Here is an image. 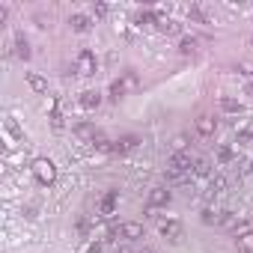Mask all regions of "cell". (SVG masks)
I'll use <instances>...</instances> for the list:
<instances>
[{"label": "cell", "mask_w": 253, "mask_h": 253, "mask_svg": "<svg viewBox=\"0 0 253 253\" xmlns=\"http://www.w3.org/2000/svg\"><path fill=\"white\" fill-rule=\"evenodd\" d=\"M217 161H220V164H232V161H235V149H232V146H220V149H217Z\"/></svg>", "instance_id": "obj_23"}, {"label": "cell", "mask_w": 253, "mask_h": 253, "mask_svg": "<svg viewBox=\"0 0 253 253\" xmlns=\"http://www.w3.org/2000/svg\"><path fill=\"white\" fill-rule=\"evenodd\" d=\"M107 12H110V6H107V3H92V15H95V18H104Z\"/></svg>", "instance_id": "obj_28"}, {"label": "cell", "mask_w": 253, "mask_h": 253, "mask_svg": "<svg viewBox=\"0 0 253 253\" xmlns=\"http://www.w3.org/2000/svg\"><path fill=\"white\" fill-rule=\"evenodd\" d=\"M95 69H98L95 54H92L89 48H81V51H78V57H75V72H78V75H84V78H89V75H95Z\"/></svg>", "instance_id": "obj_1"}, {"label": "cell", "mask_w": 253, "mask_h": 253, "mask_svg": "<svg viewBox=\"0 0 253 253\" xmlns=\"http://www.w3.org/2000/svg\"><path fill=\"white\" fill-rule=\"evenodd\" d=\"M137 143H140V137L137 134H125V137H119V140H113V155H125V152H131V149H137Z\"/></svg>", "instance_id": "obj_5"}, {"label": "cell", "mask_w": 253, "mask_h": 253, "mask_svg": "<svg viewBox=\"0 0 253 253\" xmlns=\"http://www.w3.org/2000/svg\"><path fill=\"white\" fill-rule=\"evenodd\" d=\"M81 104H84L86 110H95V107L101 104V92H95V89H86V92H81Z\"/></svg>", "instance_id": "obj_15"}, {"label": "cell", "mask_w": 253, "mask_h": 253, "mask_svg": "<svg viewBox=\"0 0 253 253\" xmlns=\"http://www.w3.org/2000/svg\"><path fill=\"white\" fill-rule=\"evenodd\" d=\"M161 238L170 241V244H179V241L185 238V226H182L179 220H164V223H161Z\"/></svg>", "instance_id": "obj_3"}, {"label": "cell", "mask_w": 253, "mask_h": 253, "mask_svg": "<svg viewBox=\"0 0 253 253\" xmlns=\"http://www.w3.org/2000/svg\"><path fill=\"white\" fill-rule=\"evenodd\" d=\"M86 253H101V244H89V247H86Z\"/></svg>", "instance_id": "obj_30"}, {"label": "cell", "mask_w": 253, "mask_h": 253, "mask_svg": "<svg viewBox=\"0 0 253 253\" xmlns=\"http://www.w3.org/2000/svg\"><path fill=\"white\" fill-rule=\"evenodd\" d=\"M27 84H30V89H33V92H48V81H45L42 75H36V72H30V75H27Z\"/></svg>", "instance_id": "obj_18"}, {"label": "cell", "mask_w": 253, "mask_h": 253, "mask_svg": "<svg viewBox=\"0 0 253 253\" xmlns=\"http://www.w3.org/2000/svg\"><path fill=\"white\" fill-rule=\"evenodd\" d=\"M15 57H18V60H30V42H27L21 33L15 36Z\"/></svg>", "instance_id": "obj_17"}, {"label": "cell", "mask_w": 253, "mask_h": 253, "mask_svg": "<svg viewBox=\"0 0 253 253\" xmlns=\"http://www.w3.org/2000/svg\"><path fill=\"white\" fill-rule=\"evenodd\" d=\"M51 125H54V128H57V131L63 128V113H60V107H57V104L51 107Z\"/></svg>", "instance_id": "obj_27"}, {"label": "cell", "mask_w": 253, "mask_h": 253, "mask_svg": "<svg viewBox=\"0 0 253 253\" xmlns=\"http://www.w3.org/2000/svg\"><path fill=\"white\" fill-rule=\"evenodd\" d=\"M75 134H78V137H89V140L101 137V131L95 128V125H89V122H81V125H75Z\"/></svg>", "instance_id": "obj_16"}, {"label": "cell", "mask_w": 253, "mask_h": 253, "mask_svg": "<svg viewBox=\"0 0 253 253\" xmlns=\"http://www.w3.org/2000/svg\"><path fill=\"white\" fill-rule=\"evenodd\" d=\"M214 131H217V122L209 113H200L197 116V134L200 137H214Z\"/></svg>", "instance_id": "obj_6"}, {"label": "cell", "mask_w": 253, "mask_h": 253, "mask_svg": "<svg viewBox=\"0 0 253 253\" xmlns=\"http://www.w3.org/2000/svg\"><path fill=\"white\" fill-rule=\"evenodd\" d=\"M173 200V194L167 191V188H152L149 191V209H161V206H167Z\"/></svg>", "instance_id": "obj_9"}, {"label": "cell", "mask_w": 253, "mask_h": 253, "mask_svg": "<svg viewBox=\"0 0 253 253\" xmlns=\"http://www.w3.org/2000/svg\"><path fill=\"white\" fill-rule=\"evenodd\" d=\"M179 51H182L185 57H194V54H197V39H194V36H185V39L179 42Z\"/></svg>", "instance_id": "obj_21"}, {"label": "cell", "mask_w": 253, "mask_h": 253, "mask_svg": "<svg viewBox=\"0 0 253 253\" xmlns=\"http://www.w3.org/2000/svg\"><path fill=\"white\" fill-rule=\"evenodd\" d=\"M220 110H226V113H241L244 107H241V101H235V98H229V95H220Z\"/></svg>", "instance_id": "obj_20"}, {"label": "cell", "mask_w": 253, "mask_h": 253, "mask_svg": "<svg viewBox=\"0 0 253 253\" xmlns=\"http://www.w3.org/2000/svg\"><path fill=\"white\" fill-rule=\"evenodd\" d=\"M200 220H203L206 226H220V220H223V211H211V209H203Z\"/></svg>", "instance_id": "obj_19"}, {"label": "cell", "mask_w": 253, "mask_h": 253, "mask_svg": "<svg viewBox=\"0 0 253 253\" xmlns=\"http://www.w3.org/2000/svg\"><path fill=\"white\" fill-rule=\"evenodd\" d=\"M143 253H155V250H143Z\"/></svg>", "instance_id": "obj_32"}, {"label": "cell", "mask_w": 253, "mask_h": 253, "mask_svg": "<svg viewBox=\"0 0 253 253\" xmlns=\"http://www.w3.org/2000/svg\"><path fill=\"white\" fill-rule=\"evenodd\" d=\"M191 173L203 179V176H209V173H211V164H209L206 158H200V161H194V170H191Z\"/></svg>", "instance_id": "obj_24"}, {"label": "cell", "mask_w": 253, "mask_h": 253, "mask_svg": "<svg viewBox=\"0 0 253 253\" xmlns=\"http://www.w3.org/2000/svg\"><path fill=\"white\" fill-rule=\"evenodd\" d=\"M107 92H110V95H107L110 101H122V98H125V89L119 86V81H110V89H107Z\"/></svg>", "instance_id": "obj_25"}, {"label": "cell", "mask_w": 253, "mask_h": 253, "mask_svg": "<svg viewBox=\"0 0 253 253\" xmlns=\"http://www.w3.org/2000/svg\"><path fill=\"white\" fill-rule=\"evenodd\" d=\"M119 235L128 238V241L143 238V223H137V220H125V223H119Z\"/></svg>", "instance_id": "obj_7"}, {"label": "cell", "mask_w": 253, "mask_h": 253, "mask_svg": "<svg viewBox=\"0 0 253 253\" xmlns=\"http://www.w3.org/2000/svg\"><path fill=\"white\" fill-rule=\"evenodd\" d=\"M116 81H119V86H122L125 92H134V89H140V78H137V72H131V69H128V72H122Z\"/></svg>", "instance_id": "obj_10"}, {"label": "cell", "mask_w": 253, "mask_h": 253, "mask_svg": "<svg viewBox=\"0 0 253 253\" xmlns=\"http://www.w3.org/2000/svg\"><path fill=\"white\" fill-rule=\"evenodd\" d=\"M167 170H176V173H191L194 164H191V155L188 152H173L170 161H167Z\"/></svg>", "instance_id": "obj_4"}, {"label": "cell", "mask_w": 253, "mask_h": 253, "mask_svg": "<svg viewBox=\"0 0 253 253\" xmlns=\"http://www.w3.org/2000/svg\"><path fill=\"white\" fill-rule=\"evenodd\" d=\"M250 140H253V131H250V128H241V131L235 134V143H238V146H247Z\"/></svg>", "instance_id": "obj_26"}, {"label": "cell", "mask_w": 253, "mask_h": 253, "mask_svg": "<svg viewBox=\"0 0 253 253\" xmlns=\"http://www.w3.org/2000/svg\"><path fill=\"white\" fill-rule=\"evenodd\" d=\"M134 24H137V27H152V24H158V12H152V9H140L137 18H134Z\"/></svg>", "instance_id": "obj_14"}, {"label": "cell", "mask_w": 253, "mask_h": 253, "mask_svg": "<svg viewBox=\"0 0 253 253\" xmlns=\"http://www.w3.org/2000/svg\"><path fill=\"white\" fill-rule=\"evenodd\" d=\"M69 27H72L75 33H86V30L92 27V18H89V15H84V12H75V15L69 18Z\"/></svg>", "instance_id": "obj_11"}, {"label": "cell", "mask_w": 253, "mask_h": 253, "mask_svg": "<svg viewBox=\"0 0 253 253\" xmlns=\"http://www.w3.org/2000/svg\"><path fill=\"white\" fill-rule=\"evenodd\" d=\"M235 247L238 253H253V229H241L235 235Z\"/></svg>", "instance_id": "obj_12"}, {"label": "cell", "mask_w": 253, "mask_h": 253, "mask_svg": "<svg viewBox=\"0 0 253 253\" xmlns=\"http://www.w3.org/2000/svg\"><path fill=\"white\" fill-rule=\"evenodd\" d=\"M250 45H253V39H250Z\"/></svg>", "instance_id": "obj_33"}, {"label": "cell", "mask_w": 253, "mask_h": 253, "mask_svg": "<svg viewBox=\"0 0 253 253\" xmlns=\"http://www.w3.org/2000/svg\"><path fill=\"white\" fill-rule=\"evenodd\" d=\"M188 18H191V21H197V24H211V18H209L200 6H191V9H188Z\"/></svg>", "instance_id": "obj_22"}, {"label": "cell", "mask_w": 253, "mask_h": 253, "mask_svg": "<svg viewBox=\"0 0 253 253\" xmlns=\"http://www.w3.org/2000/svg\"><path fill=\"white\" fill-rule=\"evenodd\" d=\"M116 203H119V194H116V191H107V194L98 200V214H101V217H110L113 209H116Z\"/></svg>", "instance_id": "obj_8"}, {"label": "cell", "mask_w": 253, "mask_h": 253, "mask_svg": "<svg viewBox=\"0 0 253 253\" xmlns=\"http://www.w3.org/2000/svg\"><path fill=\"white\" fill-rule=\"evenodd\" d=\"M33 176L39 179V185H54V179H57V167H54V161H48V158H36V161H33Z\"/></svg>", "instance_id": "obj_2"}, {"label": "cell", "mask_w": 253, "mask_h": 253, "mask_svg": "<svg viewBox=\"0 0 253 253\" xmlns=\"http://www.w3.org/2000/svg\"><path fill=\"white\" fill-rule=\"evenodd\" d=\"M155 27H158L161 33H167V36H173V33H179V30H182V24H176L173 18L161 15V12H158V24H155Z\"/></svg>", "instance_id": "obj_13"}, {"label": "cell", "mask_w": 253, "mask_h": 253, "mask_svg": "<svg viewBox=\"0 0 253 253\" xmlns=\"http://www.w3.org/2000/svg\"><path fill=\"white\" fill-rule=\"evenodd\" d=\"M238 69H241V75H253V66H250V63H241Z\"/></svg>", "instance_id": "obj_29"}, {"label": "cell", "mask_w": 253, "mask_h": 253, "mask_svg": "<svg viewBox=\"0 0 253 253\" xmlns=\"http://www.w3.org/2000/svg\"><path fill=\"white\" fill-rule=\"evenodd\" d=\"M244 92H247V95H253V84H247V89H244Z\"/></svg>", "instance_id": "obj_31"}]
</instances>
